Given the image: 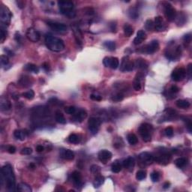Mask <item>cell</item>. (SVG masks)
Segmentation results:
<instances>
[{
    "instance_id": "6da1fadb",
    "label": "cell",
    "mask_w": 192,
    "mask_h": 192,
    "mask_svg": "<svg viewBox=\"0 0 192 192\" xmlns=\"http://www.w3.org/2000/svg\"><path fill=\"white\" fill-rule=\"evenodd\" d=\"M15 183L16 179L12 167L10 164L3 166L1 170V185L2 186L3 184H5L8 191L13 192L15 191L16 188Z\"/></svg>"
},
{
    "instance_id": "7a4b0ae2",
    "label": "cell",
    "mask_w": 192,
    "mask_h": 192,
    "mask_svg": "<svg viewBox=\"0 0 192 192\" xmlns=\"http://www.w3.org/2000/svg\"><path fill=\"white\" fill-rule=\"evenodd\" d=\"M45 43L49 50L54 52H61L65 49V43L61 38L47 34L45 37Z\"/></svg>"
},
{
    "instance_id": "3957f363",
    "label": "cell",
    "mask_w": 192,
    "mask_h": 192,
    "mask_svg": "<svg viewBox=\"0 0 192 192\" xmlns=\"http://www.w3.org/2000/svg\"><path fill=\"white\" fill-rule=\"evenodd\" d=\"M58 6L61 13L70 18L75 17L76 12L74 11V5L70 1H59Z\"/></svg>"
},
{
    "instance_id": "277c9868",
    "label": "cell",
    "mask_w": 192,
    "mask_h": 192,
    "mask_svg": "<svg viewBox=\"0 0 192 192\" xmlns=\"http://www.w3.org/2000/svg\"><path fill=\"white\" fill-rule=\"evenodd\" d=\"M153 131V128L152 125L148 123L142 124L139 128V133L141 137L145 142H150L152 140V134Z\"/></svg>"
},
{
    "instance_id": "5b68a950",
    "label": "cell",
    "mask_w": 192,
    "mask_h": 192,
    "mask_svg": "<svg viewBox=\"0 0 192 192\" xmlns=\"http://www.w3.org/2000/svg\"><path fill=\"white\" fill-rule=\"evenodd\" d=\"M12 14L11 11L9 10L7 6H4L2 4L0 7V21H1V25H3L5 26H7L11 23Z\"/></svg>"
},
{
    "instance_id": "8992f818",
    "label": "cell",
    "mask_w": 192,
    "mask_h": 192,
    "mask_svg": "<svg viewBox=\"0 0 192 192\" xmlns=\"http://www.w3.org/2000/svg\"><path fill=\"white\" fill-rule=\"evenodd\" d=\"M182 54L181 47L179 45H171L167 48L165 55L167 59H170L172 61H176L178 59Z\"/></svg>"
},
{
    "instance_id": "52a82bcc",
    "label": "cell",
    "mask_w": 192,
    "mask_h": 192,
    "mask_svg": "<svg viewBox=\"0 0 192 192\" xmlns=\"http://www.w3.org/2000/svg\"><path fill=\"white\" fill-rule=\"evenodd\" d=\"M159 49V44L158 41L156 40L151 41V42L147 45H145L141 48V52L146 54H152L158 51Z\"/></svg>"
},
{
    "instance_id": "ba28073f",
    "label": "cell",
    "mask_w": 192,
    "mask_h": 192,
    "mask_svg": "<svg viewBox=\"0 0 192 192\" xmlns=\"http://www.w3.org/2000/svg\"><path fill=\"white\" fill-rule=\"evenodd\" d=\"M89 129L93 134L98 133L101 126V120L97 117H91L88 122Z\"/></svg>"
},
{
    "instance_id": "9c48e42d",
    "label": "cell",
    "mask_w": 192,
    "mask_h": 192,
    "mask_svg": "<svg viewBox=\"0 0 192 192\" xmlns=\"http://www.w3.org/2000/svg\"><path fill=\"white\" fill-rule=\"evenodd\" d=\"M164 14L167 20L170 22L173 21L176 18V9L170 3H166L164 6Z\"/></svg>"
},
{
    "instance_id": "30bf717a",
    "label": "cell",
    "mask_w": 192,
    "mask_h": 192,
    "mask_svg": "<svg viewBox=\"0 0 192 192\" xmlns=\"http://www.w3.org/2000/svg\"><path fill=\"white\" fill-rule=\"evenodd\" d=\"M185 76H186V70L184 68H176L173 71L172 74H171L173 80H174L176 82L182 81L183 79H185Z\"/></svg>"
},
{
    "instance_id": "8fae6325",
    "label": "cell",
    "mask_w": 192,
    "mask_h": 192,
    "mask_svg": "<svg viewBox=\"0 0 192 192\" xmlns=\"http://www.w3.org/2000/svg\"><path fill=\"white\" fill-rule=\"evenodd\" d=\"M171 160V155L168 152H162L159 155L154 157V161H156L161 165H167Z\"/></svg>"
},
{
    "instance_id": "7c38bea8",
    "label": "cell",
    "mask_w": 192,
    "mask_h": 192,
    "mask_svg": "<svg viewBox=\"0 0 192 192\" xmlns=\"http://www.w3.org/2000/svg\"><path fill=\"white\" fill-rule=\"evenodd\" d=\"M135 63L132 61L129 60L128 56H125L122 58L120 70L122 71H131L134 68Z\"/></svg>"
},
{
    "instance_id": "4fadbf2b",
    "label": "cell",
    "mask_w": 192,
    "mask_h": 192,
    "mask_svg": "<svg viewBox=\"0 0 192 192\" xmlns=\"http://www.w3.org/2000/svg\"><path fill=\"white\" fill-rule=\"evenodd\" d=\"M103 63L106 67H109L112 69H116L119 66V59L116 57H105Z\"/></svg>"
},
{
    "instance_id": "5bb4252c",
    "label": "cell",
    "mask_w": 192,
    "mask_h": 192,
    "mask_svg": "<svg viewBox=\"0 0 192 192\" xmlns=\"http://www.w3.org/2000/svg\"><path fill=\"white\" fill-rule=\"evenodd\" d=\"M26 35V38L29 41L34 43L38 42L40 40V38H41V35L38 32V31H37L34 28L28 29Z\"/></svg>"
},
{
    "instance_id": "9a60e30c",
    "label": "cell",
    "mask_w": 192,
    "mask_h": 192,
    "mask_svg": "<svg viewBox=\"0 0 192 192\" xmlns=\"http://www.w3.org/2000/svg\"><path fill=\"white\" fill-rule=\"evenodd\" d=\"M48 26L52 30L55 31V32H65L68 29L67 26L63 24V23H58V22H54V21H48L47 22Z\"/></svg>"
},
{
    "instance_id": "2e32d148",
    "label": "cell",
    "mask_w": 192,
    "mask_h": 192,
    "mask_svg": "<svg viewBox=\"0 0 192 192\" xmlns=\"http://www.w3.org/2000/svg\"><path fill=\"white\" fill-rule=\"evenodd\" d=\"M139 158L141 161L146 165H150L154 162V156L152 155V154L148 152H143L141 153L139 155Z\"/></svg>"
},
{
    "instance_id": "e0dca14e",
    "label": "cell",
    "mask_w": 192,
    "mask_h": 192,
    "mask_svg": "<svg viewBox=\"0 0 192 192\" xmlns=\"http://www.w3.org/2000/svg\"><path fill=\"white\" fill-rule=\"evenodd\" d=\"M98 159H99L102 163L106 164L109 160L111 159L113 155H112V153L110 152V151L106 150H101V151L98 152Z\"/></svg>"
},
{
    "instance_id": "ac0fdd59",
    "label": "cell",
    "mask_w": 192,
    "mask_h": 192,
    "mask_svg": "<svg viewBox=\"0 0 192 192\" xmlns=\"http://www.w3.org/2000/svg\"><path fill=\"white\" fill-rule=\"evenodd\" d=\"M0 107H1V111L2 112H6L11 110V104L8 98L6 97L2 96L0 99Z\"/></svg>"
},
{
    "instance_id": "d6986e66",
    "label": "cell",
    "mask_w": 192,
    "mask_h": 192,
    "mask_svg": "<svg viewBox=\"0 0 192 192\" xmlns=\"http://www.w3.org/2000/svg\"><path fill=\"white\" fill-rule=\"evenodd\" d=\"M71 177H72V180H73L75 187L77 188L82 187V176L80 174V173H79L78 171H74L71 175Z\"/></svg>"
},
{
    "instance_id": "ffe728a7",
    "label": "cell",
    "mask_w": 192,
    "mask_h": 192,
    "mask_svg": "<svg viewBox=\"0 0 192 192\" xmlns=\"http://www.w3.org/2000/svg\"><path fill=\"white\" fill-rule=\"evenodd\" d=\"M134 165H135V161H134V158L132 157H128L123 161V167L129 171L133 170Z\"/></svg>"
},
{
    "instance_id": "44dd1931",
    "label": "cell",
    "mask_w": 192,
    "mask_h": 192,
    "mask_svg": "<svg viewBox=\"0 0 192 192\" xmlns=\"http://www.w3.org/2000/svg\"><path fill=\"white\" fill-rule=\"evenodd\" d=\"M87 117V113L86 111L84 110H80L79 112L77 113L76 114H74V116L73 119L74 121L77 122H81Z\"/></svg>"
},
{
    "instance_id": "7402d4cb",
    "label": "cell",
    "mask_w": 192,
    "mask_h": 192,
    "mask_svg": "<svg viewBox=\"0 0 192 192\" xmlns=\"http://www.w3.org/2000/svg\"><path fill=\"white\" fill-rule=\"evenodd\" d=\"M146 32L143 30L138 31L137 33V36H136L135 38L134 39V44L135 45H141V43H142L144 40H146Z\"/></svg>"
},
{
    "instance_id": "603a6c76",
    "label": "cell",
    "mask_w": 192,
    "mask_h": 192,
    "mask_svg": "<svg viewBox=\"0 0 192 192\" xmlns=\"http://www.w3.org/2000/svg\"><path fill=\"white\" fill-rule=\"evenodd\" d=\"M61 157L65 160L71 161L74 158V153L69 150H64L61 152Z\"/></svg>"
},
{
    "instance_id": "cb8c5ba5",
    "label": "cell",
    "mask_w": 192,
    "mask_h": 192,
    "mask_svg": "<svg viewBox=\"0 0 192 192\" xmlns=\"http://www.w3.org/2000/svg\"><path fill=\"white\" fill-rule=\"evenodd\" d=\"M155 29L158 32L163 31L164 29V26L163 23V19L161 17H156L155 19Z\"/></svg>"
},
{
    "instance_id": "d4e9b609",
    "label": "cell",
    "mask_w": 192,
    "mask_h": 192,
    "mask_svg": "<svg viewBox=\"0 0 192 192\" xmlns=\"http://www.w3.org/2000/svg\"><path fill=\"white\" fill-rule=\"evenodd\" d=\"M28 133L25 130H15L14 132V136L17 140L23 141L26 138Z\"/></svg>"
},
{
    "instance_id": "484cf974",
    "label": "cell",
    "mask_w": 192,
    "mask_h": 192,
    "mask_svg": "<svg viewBox=\"0 0 192 192\" xmlns=\"http://www.w3.org/2000/svg\"><path fill=\"white\" fill-rule=\"evenodd\" d=\"M141 78H143L141 74H137L134 80L133 87L136 91H140L141 89Z\"/></svg>"
},
{
    "instance_id": "4316f807",
    "label": "cell",
    "mask_w": 192,
    "mask_h": 192,
    "mask_svg": "<svg viewBox=\"0 0 192 192\" xmlns=\"http://www.w3.org/2000/svg\"><path fill=\"white\" fill-rule=\"evenodd\" d=\"M73 31L74 33L75 38H76V40L77 41V43L79 44H82L83 41V34L81 31L80 30V29L77 26H73Z\"/></svg>"
},
{
    "instance_id": "83f0119b",
    "label": "cell",
    "mask_w": 192,
    "mask_h": 192,
    "mask_svg": "<svg viewBox=\"0 0 192 192\" xmlns=\"http://www.w3.org/2000/svg\"><path fill=\"white\" fill-rule=\"evenodd\" d=\"M19 84L22 87H28L29 86L32 85V81L29 77H23L20 80H19Z\"/></svg>"
},
{
    "instance_id": "f1b7e54d",
    "label": "cell",
    "mask_w": 192,
    "mask_h": 192,
    "mask_svg": "<svg viewBox=\"0 0 192 192\" xmlns=\"http://www.w3.org/2000/svg\"><path fill=\"white\" fill-rule=\"evenodd\" d=\"M17 191L20 192H32V190L29 185L24 183V182H21V183L18 184Z\"/></svg>"
},
{
    "instance_id": "f546056e",
    "label": "cell",
    "mask_w": 192,
    "mask_h": 192,
    "mask_svg": "<svg viewBox=\"0 0 192 192\" xmlns=\"http://www.w3.org/2000/svg\"><path fill=\"white\" fill-rule=\"evenodd\" d=\"M24 69L27 71H30V72H33L35 74H38L39 72V68H38L35 65L32 64V63H29L26 64L24 67Z\"/></svg>"
},
{
    "instance_id": "4dcf8cb0",
    "label": "cell",
    "mask_w": 192,
    "mask_h": 192,
    "mask_svg": "<svg viewBox=\"0 0 192 192\" xmlns=\"http://www.w3.org/2000/svg\"><path fill=\"white\" fill-rule=\"evenodd\" d=\"M55 119L56 121L59 124L65 125L66 124V119L65 118L64 115L60 112V111H57L55 114Z\"/></svg>"
},
{
    "instance_id": "1f68e13d",
    "label": "cell",
    "mask_w": 192,
    "mask_h": 192,
    "mask_svg": "<svg viewBox=\"0 0 192 192\" xmlns=\"http://www.w3.org/2000/svg\"><path fill=\"white\" fill-rule=\"evenodd\" d=\"M104 182V176L98 174L96 176L95 179V181L94 182H93V185H94L95 188L98 189V188H99Z\"/></svg>"
},
{
    "instance_id": "d6a6232c",
    "label": "cell",
    "mask_w": 192,
    "mask_h": 192,
    "mask_svg": "<svg viewBox=\"0 0 192 192\" xmlns=\"http://www.w3.org/2000/svg\"><path fill=\"white\" fill-rule=\"evenodd\" d=\"M190 102L187 100H179L176 102V106L179 108L181 109H187L190 107Z\"/></svg>"
},
{
    "instance_id": "836d02e7",
    "label": "cell",
    "mask_w": 192,
    "mask_h": 192,
    "mask_svg": "<svg viewBox=\"0 0 192 192\" xmlns=\"http://www.w3.org/2000/svg\"><path fill=\"white\" fill-rule=\"evenodd\" d=\"M136 66L137 68H140V69H146L148 67V63L145 59H139L136 61Z\"/></svg>"
},
{
    "instance_id": "e575fe53",
    "label": "cell",
    "mask_w": 192,
    "mask_h": 192,
    "mask_svg": "<svg viewBox=\"0 0 192 192\" xmlns=\"http://www.w3.org/2000/svg\"><path fill=\"white\" fill-rule=\"evenodd\" d=\"M123 29H124V33L125 35L127 36V37H130L133 35L134 33V29L132 28L131 26H130L129 24L126 23L125 24L124 27H123Z\"/></svg>"
},
{
    "instance_id": "d590c367",
    "label": "cell",
    "mask_w": 192,
    "mask_h": 192,
    "mask_svg": "<svg viewBox=\"0 0 192 192\" xmlns=\"http://www.w3.org/2000/svg\"><path fill=\"white\" fill-rule=\"evenodd\" d=\"M7 38V30H6V26L3 25H1L0 27V42L3 43L4 41Z\"/></svg>"
},
{
    "instance_id": "8d00e7d4",
    "label": "cell",
    "mask_w": 192,
    "mask_h": 192,
    "mask_svg": "<svg viewBox=\"0 0 192 192\" xmlns=\"http://www.w3.org/2000/svg\"><path fill=\"white\" fill-rule=\"evenodd\" d=\"M104 46L107 50H110V51H113L116 49V44L114 41H105L104 43Z\"/></svg>"
},
{
    "instance_id": "74e56055",
    "label": "cell",
    "mask_w": 192,
    "mask_h": 192,
    "mask_svg": "<svg viewBox=\"0 0 192 192\" xmlns=\"http://www.w3.org/2000/svg\"><path fill=\"white\" fill-rule=\"evenodd\" d=\"M128 15L131 19H137L139 17V12L137 8H131L128 11Z\"/></svg>"
},
{
    "instance_id": "f35d334b",
    "label": "cell",
    "mask_w": 192,
    "mask_h": 192,
    "mask_svg": "<svg viewBox=\"0 0 192 192\" xmlns=\"http://www.w3.org/2000/svg\"><path fill=\"white\" fill-rule=\"evenodd\" d=\"M127 140H128V143L131 144V145H135L138 142V139H137V136L134 134H128V137H127Z\"/></svg>"
},
{
    "instance_id": "ab89813d",
    "label": "cell",
    "mask_w": 192,
    "mask_h": 192,
    "mask_svg": "<svg viewBox=\"0 0 192 192\" xmlns=\"http://www.w3.org/2000/svg\"><path fill=\"white\" fill-rule=\"evenodd\" d=\"M187 164V160L185 158H177L176 161H175V164L177 167L179 168H182L185 166V164Z\"/></svg>"
},
{
    "instance_id": "60d3db41",
    "label": "cell",
    "mask_w": 192,
    "mask_h": 192,
    "mask_svg": "<svg viewBox=\"0 0 192 192\" xmlns=\"http://www.w3.org/2000/svg\"><path fill=\"white\" fill-rule=\"evenodd\" d=\"M80 137H79L77 134H70L69 137H68V141H69V142L71 143H78L80 142Z\"/></svg>"
},
{
    "instance_id": "b9f144b4",
    "label": "cell",
    "mask_w": 192,
    "mask_h": 192,
    "mask_svg": "<svg viewBox=\"0 0 192 192\" xmlns=\"http://www.w3.org/2000/svg\"><path fill=\"white\" fill-rule=\"evenodd\" d=\"M111 170H112L113 172L115 173H119L122 170V165L120 164V163H119L118 161H115L113 164H112Z\"/></svg>"
},
{
    "instance_id": "7bdbcfd3",
    "label": "cell",
    "mask_w": 192,
    "mask_h": 192,
    "mask_svg": "<svg viewBox=\"0 0 192 192\" xmlns=\"http://www.w3.org/2000/svg\"><path fill=\"white\" fill-rule=\"evenodd\" d=\"M22 95H23L24 98H26V99L32 100L34 98L35 93H34V91L32 90V89H30V90H29V91H27V92L23 93V94H22Z\"/></svg>"
},
{
    "instance_id": "ee69618b",
    "label": "cell",
    "mask_w": 192,
    "mask_h": 192,
    "mask_svg": "<svg viewBox=\"0 0 192 192\" xmlns=\"http://www.w3.org/2000/svg\"><path fill=\"white\" fill-rule=\"evenodd\" d=\"M146 172L145 170H141L137 171V174H136V178H137V180L139 181H141V180L144 179H146Z\"/></svg>"
},
{
    "instance_id": "f6af8a7d",
    "label": "cell",
    "mask_w": 192,
    "mask_h": 192,
    "mask_svg": "<svg viewBox=\"0 0 192 192\" xmlns=\"http://www.w3.org/2000/svg\"><path fill=\"white\" fill-rule=\"evenodd\" d=\"M145 28L148 31L152 30L153 29H155V23L152 20H147L146 21V23H145Z\"/></svg>"
},
{
    "instance_id": "bcb514c9",
    "label": "cell",
    "mask_w": 192,
    "mask_h": 192,
    "mask_svg": "<svg viewBox=\"0 0 192 192\" xmlns=\"http://www.w3.org/2000/svg\"><path fill=\"white\" fill-rule=\"evenodd\" d=\"M91 172L93 173L94 175H98L100 174V173H101V167L99 166L96 165V164H94V165H92L90 168Z\"/></svg>"
},
{
    "instance_id": "7dc6e473",
    "label": "cell",
    "mask_w": 192,
    "mask_h": 192,
    "mask_svg": "<svg viewBox=\"0 0 192 192\" xmlns=\"http://www.w3.org/2000/svg\"><path fill=\"white\" fill-rule=\"evenodd\" d=\"M0 63H1V65L3 67V66L7 65L9 63V59L8 57L6 55H2L0 56Z\"/></svg>"
},
{
    "instance_id": "c3c4849f",
    "label": "cell",
    "mask_w": 192,
    "mask_h": 192,
    "mask_svg": "<svg viewBox=\"0 0 192 192\" xmlns=\"http://www.w3.org/2000/svg\"><path fill=\"white\" fill-rule=\"evenodd\" d=\"M151 179L153 182H156L159 180L160 179V174H159V173L157 172V171H154L151 173Z\"/></svg>"
},
{
    "instance_id": "681fc988",
    "label": "cell",
    "mask_w": 192,
    "mask_h": 192,
    "mask_svg": "<svg viewBox=\"0 0 192 192\" xmlns=\"http://www.w3.org/2000/svg\"><path fill=\"white\" fill-rule=\"evenodd\" d=\"M32 153V150L31 148L26 147L22 149L21 151H20V154L23 155H29Z\"/></svg>"
},
{
    "instance_id": "f907efd6",
    "label": "cell",
    "mask_w": 192,
    "mask_h": 192,
    "mask_svg": "<svg viewBox=\"0 0 192 192\" xmlns=\"http://www.w3.org/2000/svg\"><path fill=\"white\" fill-rule=\"evenodd\" d=\"M123 98H124V95L122 93H117V94L114 95L112 97L113 101H114V102H120Z\"/></svg>"
},
{
    "instance_id": "816d5d0a",
    "label": "cell",
    "mask_w": 192,
    "mask_h": 192,
    "mask_svg": "<svg viewBox=\"0 0 192 192\" xmlns=\"http://www.w3.org/2000/svg\"><path fill=\"white\" fill-rule=\"evenodd\" d=\"M65 111L66 113L72 115V114H74L76 113V108L74 106H69V107H67L65 109Z\"/></svg>"
},
{
    "instance_id": "f5cc1de1",
    "label": "cell",
    "mask_w": 192,
    "mask_h": 192,
    "mask_svg": "<svg viewBox=\"0 0 192 192\" xmlns=\"http://www.w3.org/2000/svg\"><path fill=\"white\" fill-rule=\"evenodd\" d=\"M165 134L167 137H173V129L172 127H167L165 129Z\"/></svg>"
},
{
    "instance_id": "db71d44e",
    "label": "cell",
    "mask_w": 192,
    "mask_h": 192,
    "mask_svg": "<svg viewBox=\"0 0 192 192\" xmlns=\"http://www.w3.org/2000/svg\"><path fill=\"white\" fill-rule=\"evenodd\" d=\"M186 74H188L189 75V78H191V75H192V64L190 63L188 65V68H187V71H186Z\"/></svg>"
},
{
    "instance_id": "11a10c76",
    "label": "cell",
    "mask_w": 192,
    "mask_h": 192,
    "mask_svg": "<svg viewBox=\"0 0 192 192\" xmlns=\"http://www.w3.org/2000/svg\"><path fill=\"white\" fill-rule=\"evenodd\" d=\"M179 90V89L176 86H172L170 89V93H172V94H176V93H178Z\"/></svg>"
},
{
    "instance_id": "9f6ffc18",
    "label": "cell",
    "mask_w": 192,
    "mask_h": 192,
    "mask_svg": "<svg viewBox=\"0 0 192 192\" xmlns=\"http://www.w3.org/2000/svg\"><path fill=\"white\" fill-rule=\"evenodd\" d=\"M183 40L187 43H190L191 41V34L189 33V34H186L183 37Z\"/></svg>"
},
{
    "instance_id": "6f0895ef",
    "label": "cell",
    "mask_w": 192,
    "mask_h": 192,
    "mask_svg": "<svg viewBox=\"0 0 192 192\" xmlns=\"http://www.w3.org/2000/svg\"><path fill=\"white\" fill-rule=\"evenodd\" d=\"M90 98L92 100H93V101H98V102H99V101H102V96L95 95H91Z\"/></svg>"
},
{
    "instance_id": "680465c9",
    "label": "cell",
    "mask_w": 192,
    "mask_h": 192,
    "mask_svg": "<svg viewBox=\"0 0 192 192\" xmlns=\"http://www.w3.org/2000/svg\"><path fill=\"white\" fill-rule=\"evenodd\" d=\"M85 13L88 15H93L94 14V10L91 8H87L85 9Z\"/></svg>"
},
{
    "instance_id": "91938a15",
    "label": "cell",
    "mask_w": 192,
    "mask_h": 192,
    "mask_svg": "<svg viewBox=\"0 0 192 192\" xmlns=\"http://www.w3.org/2000/svg\"><path fill=\"white\" fill-rule=\"evenodd\" d=\"M8 152L10 154H14V153H15V152H16V148L13 146H9L8 149Z\"/></svg>"
},
{
    "instance_id": "94428289",
    "label": "cell",
    "mask_w": 192,
    "mask_h": 192,
    "mask_svg": "<svg viewBox=\"0 0 192 192\" xmlns=\"http://www.w3.org/2000/svg\"><path fill=\"white\" fill-rule=\"evenodd\" d=\"M188 120V123H187V128H188V130L190 133H191V127H192V124L191 122L190 119H187Z\"/></svg>"
},
{
    "instance_id": "6125c7cd",
    "label": "cell",
    "mask_w": 192,
    "mask_h": 192,
    "mask_svg": "<svg viewBox=\"0 0 192 192\" xmlns=\"http://www.w3.org/2000/svg\"><path fill=\"white\" fill-rule=\"evenodd\" d=\"M44 150H45V147L41 146V145H38V146H37V147H36V151H37L38 152H43Z\"/></svg>"
},
{
    "instance_id": "be15d7a7",
    "label": "cell",
    "mask_w": 192,
    "mask_h": 192,
    "mask_svg": "<svg viewBox=\"0 0 192 192\" xmlns=\"http://www.w3.org/2000/svg\"><path fill=\"white\" fill-rule=\"evenodd\" d=\"M17 3L18 7L20 8H23L25 7L24 6V2H22V1H18V2H17Z\"/></svg>"
},
{
    "instance_id": "e7e4bbea",
    "label": "cell",
    "mask_w": 192,
    "mask_h": 192,
    "mask_svg": "<svg viewBox=\"0 0 192 192\" xmlns=\"http://www.w3.org/2000/svg\"><path fill=\"white\" fill-rule=\"evenodd\" d=\"M170 182H165L164 185V189H168V188H170Z\"/></svg>"
},
{
    "instance_id": "03108f58",
    "label": "cell",
    "mask_w": 192,
    "mask_h": 192,
    "mask_svg": "<svg viewBox=\"0 0 192 192\" xmlns=\"http://www.w3.org/2000/svg\"><path fill=\"white\" fill-rule=\"evenodd\" d=\"M29 169H30V168L31 169H35V165L33 163H31V164L29 165Z\"/></svg>"
}]
</instances>
